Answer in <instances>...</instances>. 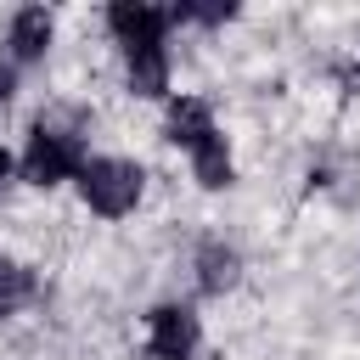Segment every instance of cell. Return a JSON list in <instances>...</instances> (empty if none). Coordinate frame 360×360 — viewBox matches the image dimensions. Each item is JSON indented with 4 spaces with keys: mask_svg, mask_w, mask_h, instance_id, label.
<instances>
[{
    "mask_svg": "<svg viewBox=\"0 0 360 360\" xmlns=\"http://www.w3.org/2000/svg\"><path fill=\"white\" fill-rule=\"evenodd\" d=\"M141 186H146V174H141V163H129V158H84V169H79V197H84V208H96V214H107V219H124V214L141 202Z\"/></svg>",
    "mask_w": 360,
    "mask_h": 360,
    "instance_id": "cell-1",
    "label": "cell"
},
{
    "mask_svg": "<svg viewBox=\"0 0 360 360\" xmlns=\"http://www.w3.org/2000/svg\"><path fill=\"white\" fill-rule=\"evenodd\" d=\"M79 169H84V146L68 129H51V124L28 129V146H22V180L28 186H62V180H79Z\"/></svg>",
    "mask_w": 360,
    "mask_h": 360,
    "instance_id": "cell-2",
    "label": "cell"
},
{
    "mask_svg": "<svg viewBox=\"0 0 360 360\" xmlns=\"http://www.w3.org/2000/svg\"><path fill=\"white\" fill-rule=\"evenodd\" d=\"M197 338H202V326H197V315L186 304H158L146 315V349H152V360H191Z\"/></svg>",
    "mask_w": 360,
    "mask_h": 360,
    "instance_id": "cell-3",
    "label": "cell"
},
{
    "mask_svg": "<svg viewBox=\"0 0 360 360\" xmlns=\"http://www.w3.org/2000/svg\"><path fill=\"white\" fill-rule=\"evenodd\" d=\"M169 22H174L169 6H152V0H118V6H107V28H112V39H118L124 51L163 45Z\"/></svg>",
    "mask_w": 360,
    "mask_h": 360,
    "instance_id": "cell-4",
    "label": "cell"
},
{
    "mask_svg": "<svg viewBox=\"0 0 360 360\" xmlns=\"http://www.w3.org/2000/svg\"><path fill=\"white\" fill-rule=\"evenodd\" d=\"M51 34H56V17L45 6H22L6 28V45H11V62H39L51 51Z\"/></svg>",
    "mask_w": 360,
    "mask_h": 360,
    "instance_id": "cell-5",
    "label": "cell"
},
{
    "mask_svg": "<svg viewBox=\"0 0 360 360\" xmlns=\"http://www.w3.org/2000/svg\"><path fill=\"white\" fill-rule=\"evenodd\" d=\"M124 84L135 96H169V51L163 45H141V51H124Z\"/></svg>",
    "mask_w": 360,
    "mask_h": 360,
    "instance_id": "cell-6",
    "label": "cell"
},
{
    "mask_svg": "<svg viewBox=\"0 0 360 360\" xmlns=\"http://www.w3.org/2000/svg\"><path fill=\"white\" fill-rule=\"evenodd\" d=\"M219 124H214V112H208V101H197V96H180V101H169V124H163V135L174 141V146H202L208 135H214Z\"/></svg>",
    "mask_w": 360,
    "mask_h": 360,
    "instance_id": "cell-7",
    "label": "cell"
},
{
    "mask_svg": "<svg viewBox=\"0 0 360 360\" xmlns=\"http://www.w3.org/2000/svg\"><path fill=\"white\" fill-rule=\"evenodd\" d=\"M236 276H242V253L236 248H225V242H202L197 248V287L202 292H225V287H236Z\"/></svg>",
    "mask_w": 360,
    "mask_h": 360,
    "instance_id": "cell-8",
    "label": "cell"
},
{
    "mask_svg": "<svg viewBox=\"0 0 360 360\" xmlns=\"http://www.w3.org/2000/svg\"><path fill=\"white\" fill-rule=\"evenodd\" d=\"M191 174H197V186H208V191H219V186L236 180V163H231V146H225L219 129H214L202 146H191Z\"/></svg>",
    "mask_w": 360,
    "mask_h": 360,
    "instance_id": "cell-9",
    "label": "cell"
},
{
    "mask_svg": "<svg viewBox=\"0 0 360 360\" xmlns=\"http://www.w3.org/2000/svg\"><path fill=\"white\" fill-rule=\"evenodd\" d=\"M34 298V270L17 259H0V315H17Z\"/></svg>",
    "mask_w": 360,
    "mask_h": 360,
    "instance_id": "cell-10",
    "label": "cell"
},
{
    "mask_svg": "<svg viewBox=\"0 0 360 360\" xmlns=\"http://www.w3.org/2000/svg\"><path fill=\"white\" fill-rule=\"evenodd\" d=\"M6 180H11V152L0 146V186H6Z\"/></svg>",
    "mask_w": 360,
    "mask_h": 360,
    "instance_id": "cell-11",
    "label": "cell"
},
{
    "mask_svg": "<svg viewBox=\"0 0 360 360\" xmlns=\"http://www.w3.org/2000/svg\"><path fill=\"white\" fill-rule=\"evenodd\" d=\"M6 84H11V79H6V73H0V96H6Z\"/></svg>",
    "mask_w": 360,
    "mask_h": 360,
    "instance_id": "cell-12",
    "label": "cell"
}]
</instances>
